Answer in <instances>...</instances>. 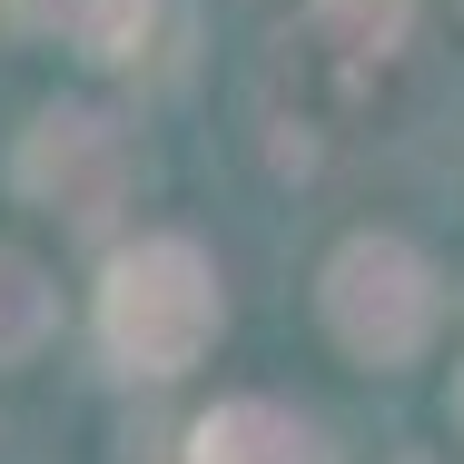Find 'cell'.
Returning a JSON list of instances; mask_svg holds the SVG:
<instances>
[{
    "label": "cell",
    "instance_id": "cell-5",
    "mask_svg": "<svg viewBox=\"0 0 464 464\" xmlns=\"http://www.w3.org/2000/svg\"><path fill=\"white\" fill-rule=\"evenodd\" d=\"M30 30H60L80 60H139V30L159 0H10Z\"/></svg>",
    "mask_w": 464,
    "mask_h": 464
},
{
    "label": "cell",
    "instance_id": "cell-7",
    "mask_svg": "<svg viewBox=\"0 0 464 464\" xmlns=\"http://www.w3.org/2000/svg\"><path fill=\"white\" fill-rule=\"evenodd\" d=\"M50 326H60V296H50V277L0 237V366H30L40 346H50Z\"/></svg>",
    "mask_w": 464,
    "mask_h": 464
},
{
    "label": "cell",
    "instance_id": "cell-1",
    "mask_svg": "<svg viewBox=\"0 0 464 464\" xmlns=\"http://www.w3.org/2000/svg\"><path fill=\"white\" fill-rule=\"evenodd\" d=\"M218 267L188 237H129L99 277V346L129 375H188L218 346Z\"/></svg>",
    "mask_w": 464,
    "mask_h": 464
},
{
    "label": "cell",
    "instance_id": "cell-4",
    "mask_svg": "<svg viewBox=\"0 0 464 464\" xmlns=\"http://www.w3.org/2000/svg\"><path fill=\"white\" fill-rule=\"evenodd\" d=\"M188 464H336V445L296 415V405H267V395H227L188 425Z\"/></svg>",
    "mask_w": 464,
    "mask_h": 464
},
{
    "label": "cell",
    "instance_id": "cell-3",
    "mask_svg": "<svg viewBox=\"0 0 464 464\" xmlns=\"http://www.w3.org/2000/svg\"><path fill=\"white\" fill-rule=\"evenodd\" d=\"M316 306H326V336H336L356 366H415V356L435 346V326H445L435 267H425L405 237H385V227L346 237V247L326 257Z\"/></svg>",
    "mask_w": 464,
    "mask_h": 464
},
{
    "label": "cell",
    "instance_id": "cell-9",
    "mask_svg": "<svg viewBox=\"0 0 464 464\" xmlns=\"http://www.w3.org/2000/svg\"><path fill=\"white\" fill-rule=\"evenodd\" d=\"M405 464H435V455H405Z\"/></svg>",
    "mask_w": 464,
    "mask_h": 464
},
{
    "label": "cell",
    "instance_id": "cell-8",
    "mask_svg": "<svg viewBox=\"0 0 464 464\" xmlns=\"http://www.w3.org/2000/svg\"><path fill=\"white\" fill-rule=\"evenodd\" d=\"M455 425H464V366H455Z\"/></svg>",
    "mask_w": 464,
    "mask_h": 464
},
{
    "label": "cell",
    "instance_id": "cell-2",
    "mask_svg": "<svg viewBox=\"0 0 464 464\" xmlns=\"http://www.w3.org/2000/svg\"><path fill=\"white\" fill-rule=\"evenodd\" d=\"M10 179H20V198L40 218H60L70 237H109L129 218V198H139V139L109 109H90V99H60V109H40L20 129Z\"/></svg>",
    "mask_w": 464,
    "mask_h": 464
},
{
    "label": "cell",
    "instance_id": "cell-6",
    "mask_svg": "<svg viewBox=\"0 0 464 464\" xmlns=\"http://www.w3.org/2000/svg\"><path fill=\"white\" fill-rule=\"evenodd\" d=\"M306 30H316V50H336V60H395L405 50V30H415V0H306Z\"/></svg>",
    "mask_w": 464,
    "mask_h": 464
}]
</instances>
